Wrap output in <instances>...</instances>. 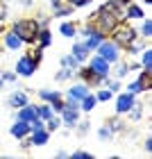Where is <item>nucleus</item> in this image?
Segmentation results:
<instances>
[{"instance_id": "20", "label": "nucleus", "mask_w": 152, "mask_h": 159, "mask_svg": "<svg viewBox=\"0 0 152 159\" xmlns=\"http://www.w3.org/2000/svg\"><path fill=\"white\" fill-rule=\"evenodd\" d=\"M61 34H64V37H73V34H75V25L73 23H64L61 25Z\"/></svg>"}, {"instance_id": "12", "label": "nucleus", "mask_w": 152, "mask_h": 159, "mask_svg": "<svg viewBox=\"0 0 152 159\" xmlns=\"http://www.w3.org/2000/svg\"><path fill=\"white\" fill-rule=\"evenodd\" d=\"M86 93H89V91H86V86H84V84H77V86H73V89L68 91V96L73 98V100H77V102H79V100H82V98L86 96Z\"/></svg>"}, {"instance_id": "22", "label": "nucleus", "mask_w": 152, "mask_h": 159, "mask_svg": "<svg viewBox=\"0 0 152 159\" xmlns=\"http://www.w3.org/2000/svg\"><path fill=\"white\" fill-rule=\"evenodd\" d=\"M37 39H41V46H50V32H48V30L39 32V37H37Z\"/></svg>"}, {"instance_id": "30", "label": "nucleus", "mask_w": 152, "mask_h": 159, "mask_svg": "<svg viewBox=\"0 0 152 159\" xmlns=\"http://www.w3.org/2000/svg\"><path fill=\"white\" fill-rule=\"evenodd\" d=\"M100 136H102V139H109V136H111V129H109V127H102V129H100Z\"/></svg>"}, {"instance_id": "23", "label": "nucleus", "mask_w": 152, "mask_h": 159, "mask_svg": "<svg viewBox=\"0 0 152 159\" xmlns=\"http://www.w3.org/2000/svg\"><path fill=\"white\" fill-rule=\"evenodd\" d=\"M143 66L152 68V52H150V50H145V55H143Z\"/></svg>"}, {"instance_id": "28", "label": "nucleus", "mask_w": 152, "mask_h": 159, "mask_svg": "<svg viewBox=\"0 0 152 159\" xmlns=\"http://www.w3.org/2000/svg\"><path fill=\"white\" fill-rule=\"evenodd\" d=\"M127 89H129V93H139V91H141V86H139V82H132V84L127 86Z\"/></svg>"}, {"instance_id": "13", "label": "nucleus", "mask_w": 152, "mask_h": 159, "mask_svg": "<svg viewBox=\"0 0 152 159\" xmlns=\"http://www.w3.org/2000/svg\"><path fill=\"white\" fill-rule=\"evenodd\" d=\"M86 52H89V48H86V46H79V43L73 46V57H75L77 61H84L86 59Z\"/></svg>"}, {"instance_id": "36", "label": "nucleus", "mask_w": 152, "mask_h": 159, "mask_svg": "<svg viewBox=\"0 0 152 159\" xmlns=\"http://www.w3.org/2000/svg\"><path fill=\"white\" fill-rule=\"evenodd\" d=\"M50 2H59V0H50Z\"/></svg>"}, {"instance_id": "26", "label": "nucleus", "mask_w": 152, "mask_h": 159, "mask_svg": "<svg viewBox=\"0 0 152 159\" xmlns=\"http://www.w3.org/2000/svg\"><path fill=\"white\" fill-rule=\"evenodd\" d=\"M75 64H77V59H75V57H64V66L75 68Z\"/></svg>"}, {"instance_id": "33", "label": "nucleus", "mask_w": 152, "mask_h": 159, "mask_svg": "<svg viewBox=\"0 0 152 159\" xmlns=\"http://www.w3.org/2000/svg\"><path fill=\"white\" fill-rule=\"evenodd\" d=\"M7 18V9L2 7V2H0V20H5Z\"/></svg>"}, {"instance_id": "8", "label": "nucleus", "mask_w": 152, "mask_h": 159, "mask_svg": "<svg viewBox=\"0 0 152 159\" xmlns=\"http://www.w3.org/2000/svg\"><path fill=\"white\" fill-rule=\"evenodd\" d=\"M132 105H134V93H125V96L118 98V107H116V109L123 114V111H129V107H132Z\"/></svg>"}, {"instance_id": "6", "label": "nucleus", "mask_w": 152, "mask_h": 159, "mask_svg": "<svg viewBox=\"0 0 152 159\" xmlns=\"http://www.w3.org/2000/svg\"><path fill=\"white\" fill-rule=\"evenodd\" d=\"M91 70L96 75H100V77H107V73H109V66H107V61L102 59V57H96V59L91 61Z\"/></svg>"}, {"instance_id": "25", "label": "nucleus", "mask_w": 152, "mask_h": 159, "mask_svg": "<svg viewBox=\"0 0 152 159\" xmlns=\"http://www.w3.org/2000/svg\"><path fill=\"white\" fill-rule=\"evenodd\" d=\"M143 37H152V23H150V20L143 23Z\"/></svg>"}, {"instance_id": "1", "label": "nucleus", "mask_w": 152, "mask_h": 159, "mask_svg": "<svg viewBox=\"0 0 152 159\" xmlns=\"http://www.w3.org/2000/svg\"><path fill=\"white\" fill-rule=\"evenodd\" d=\"M14 34L20 41H37L39 37V23L37 20H18L14 25Z\"/></svg>"}, {"instance_id": "10", "label": "nucleus", "mask_w": 152, "mask_h": 159, "mask_svg": "<svg viewBox=\"0 0 152 159\" xmlns=\"http://www.w3.org/2000/svg\"><path fill=\"white\" fill-rule=\"evenodd\" d=\"M5 43H7V48H11V50H18L20 46H23V41H20L14 32H9V34H5Z\"/></svg>"}, {"instance_id": "9", "label": "nucleus", "mask_w": 152, "mask_h": 159, "mask_svg": "<svg viewBox=\"0 0 152 159\" xmlns=\"http://www.w3.org/2000/svg\"><path fill=\"white\" fill-rule=\"evenodd\" d=\"M27 132H30V123H25V120H18L16 125L11 127V134L16 136V139H23Z\"/></svg>"}, {"instance_id": "19", "label": "nucleus", "mask_w": 152, "mask_h": 159, "mask_svg": "<svg viewBox=\"0 0 152 159\" xmlns=\"http://www.w3.org/2000/svg\"><path fill=\"white\" fill-rule=\"evenodd\" d=\"M37 116L43 118V120H50L52 118V109L50 107H37Z\"/></svg>"}, {"instance_id": "4", "label": "nucleus", "mask_w": 152, "mask_h": 159, "mask_svg": "<svg viewBox=\"0 0 152 159\" xmlns=\"http://www.w3.org/2000/svg\"><path fill=\"white\" fill-rule=\"evenodd\" d=\"M98 52H100V57H102L105 61H116L118 59V50H116L114 43H100Z\"/></svg>"}, {"instance_id": "16", "label": "nucleus", "mask_w": 152, "mask_h": 159, "mask_svg": "<svg viewBox=\"0 0 152 159\" xmlns=\"http://www.w3.org/2000/svg\"><path fill=\"white\" fill-rule=\"evenodd\" d=\"M46 141H48V132H43V129H34V136H32L34 146H43Z\"/></svg>"}, {"instance_id": "34", "label": "nucleus", "mask_w": 152, "mask_h": 159, "mask_svg": "<svg viewBox=\"0 0 152 159\" xmlns=\"http://www.w3.org/2000/svg\"><path fill=\"white\" fill-rule=\"evenodd\" d=\"M73 157L77 159V157H84V159H91V155L89 152H73Z\"/></svg>"}, {"instance_id": "15", "label": "nucleus", "mask_w": 152, "mask_h": 159, "mask_svg": "<svg viewBox=\"0 0 152 159\" xmlns=\"http://www.w3.org/2000/svg\"><path fill=\"white\" fill-rule=\"evenodd\" d=\"M150 84H152V75H150V68H148L139 77V86H141V91H145V89H150Z\"/></svg>"}, {"instance_id": "14", "label": "nucleus", "mask_w": 152, "mask_h": 159, "mask_svg": "<svg viewBox=\"0 0 152 159\" xmlns=\"http://www.w3.org/2000/svg\"><path fill=\"white\" fill-rule=\"evenodd\" d=\"M100 43H102V34L91 32V34H89V41H86V48H89V50H93V48H98Z\"/></svg>"}, {"instance_id": "2", "label": "nucleus", "mask_w": 152, "mask_h": 159, "mask_svg": "<svg viewBox=\"0 0 152 159\" xmlns=\"http://www.w3.org/2000/svg\"><path fill=\"white\" fill-rule=\"evenodd\" d=\"M111 32H114V41L118 43V46H123V48H129L134 43V39H136V30L129 27V25H116Z\"/></svg>"}, {"instance_id": "29", "label": "nucleus", "mask_w": 152, "mask_h": 159, "mask_svg": "<svg viewBox=\"0 0 152 159\" xmlns=\"http://www.w3.org/2000/svg\"><path fill=\"white\" fill-rule=\"evenodd\" d=\"M111 98V91H100L98 93V100H109Z\"/></svg>"}, {"instance_id": "38", "label": "nucleus", "mask_w": 152, "mask_h": 159, "mask_svg": "<svg viewBox=\"0 0 152 159\" xmlns=\"http://www.w3.org/2000/svg\"><path fill=\"white\" fill-rule=\"evenodd\" d=\"M145 2H152V0H145Z\"/></svg>"}, {"instance_id": "11", "label": "nucleus", "mask_w": 152, "mask_h": 159, "mask_svg": "<svg viewBox=\"0 0 152 159\" xmlns=\"http://www.w3.org/2000/svg\"><path fill=\"white\" fill-rule=\"evenodd\" d=\"M9 105L11 107H23V105H27V93H23V91L14 93V96L9 98Z\"/></svg>"}, {"instance_id": "24", "label": "nucleus", "mask_w": 152, "mask_h": 159, "mask_svg": "<svg viewBox=\"0 0 152 159\" xmlns=\"http://www.w3.org/2000/svg\"><path fill=\"white\" fill-rule=\"evenodd\" d=\"M70 75H73V68H68V66H66V68L61 70V73H57V80H66V77H70Z\"/></svg>"}, {"instance_id": "18", "label": "nucleus", "mask_w": 152, "mask_h": 159, "mask_svg": "<svg viewBox=\"0 0 152 159\" xmlns=\"http://www.w3.org/2000/svg\"><path fill=\"white\" fill-rule=\"evenodd\" d=\"M93 107H96V96H89V93H86V96L82 98V109L84 111H91Z\"/></svg>"}, {"instance_id": "37", "label": "nucleus", "mask_w": 152, "mask_h": 159, "mask_svg": "<svg viewBox=\"0 0 152 159\" xmlns=\"http://www.w3.org/2000/svg\"><path fill=\"white\" fill-rule=\"evenodd\" d=\"M0 84H2V77H0Z\"/></svg>"}, {"instance_id": "3", "label": "nucleus", "mask_w": 152, "mask_h": 159, "mask_svg": "<svg viewBox=\"0 0 152 159\" xmlns=\"http://www.w3.org/2000/svg\"><path fill=\"white\" fill-rule=\"evenodd\" d=\"M37 64H39V61L34 59V57H23V59L18 61V66H16V73H18V75H25V77H27V75H32V73H34Z\"/></svg>"}, {"instance_id": "17", "label": "nucleus", "mask_w": 152, "mask_h": 159, "mask_svg": "<svg viewBox=\"0 0 152 159\" xmlns=\"http://www.w3.org/2000/svg\"><path fill=\"white\" fill-rule=\"evenodd\" d=\"M79 75H82V77L86 80V82H93V84H96V82H100V80H102L100 75H96V73H93L91 68H82V70H79Z\"/></svg>"}, {"instance_id": "7", "label": "nucleus", "mask_w": 152, "mask_h": 159, "mask_svg": "<svg viewBox=\"0 0 152 159\" xmlns=\"http://www.w3.org/2000/svg\"><path fill=\"white\" fill-rule=\"evenodd\" d=\"M34 118H39V116H37V109H34V107H27V105H23V107H20V111H18V120L32 123Z\"/></svg>"}, {"instance_id": "32", "label": "nucleus", "mask_w": 152, "mask_h": 159, "mask_svg": "<svg viewBox=\"0 0 152 159\" xmlns=\"http://www.w3.org/2000/svg\"><path fill=\"white\" fill-rule=\"evenodd\" d=\"M50 129H57V127H59V120H57V118H50V125H48Z\"/></svg>"}, {"instance_id": "31", "label": "nucleus", "mask_w": 152, "mask_h": 159, "mask_svg": "<svg viewBox=\"0 0 152 159\" xmlns=\"http://www.w3.org/2000/svg\"><path fill=\"white\" fill-rule=\"evenodd\" d=\"M91 0H70V5L73 7H82V5H89Z\"/></svg>"}, {"instance_id": "5", "label": "nucleus", "mask_w": 152, "mask_h": 159, "mask_svg": "<svg viewBox=\"0 0 152 159\" xmlns=\"http://www.w3.org/2000/svg\"><path fill=\"white\" fill-rule=\"evenodd\" d=\"M41 100L52 102V109H57V111H61V107H64L61 96H59V93H55V91H41Z\"/></svg>"}, {"instance_id": "35", "label": "nucleus", "mask_w": 152, "mask_h": 159, "mask_svg": "<svg viewBox=\"0 0 152 159\" xmlns=\"http://www.w3.org/2000/svg\"><path fill=\"white\" fill-rule=\"evenodd\" d=\"M89 132V123H82V127H79V134H86Z\"/></svg>"}, {"instance_id": "21", "label": "nucleus", "mask_w": 152, "mask_h": 159, "mask_svg": "<svg viewBox=\"0 0 152 159\" xmlns=\"http://www.w3.org/2000/svg\"><path fill=\"white\" fill-rule=\"evenodd\" d=\"M129 111H132V118H141V111H143V105H132L129 107Z\"/></svg>"}, {"instance_id": "27", "label": "nucleus", "mask_w": 152, "mask_h": 159, "mask_svg": "<svg viewBox=\"0 0 152 159\" xmlns=\"http://www.w3.org/2000/svg\"><path fill=\"white\" fill-rule=\"evenodd\" d=\"M125 73H127V66L125 64H118V66H116V77H123Z\"/></svg>"}]
</instances>
